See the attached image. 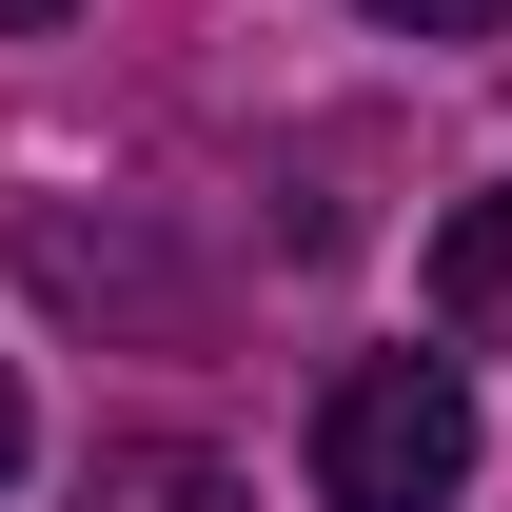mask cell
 <instances>
[{
  "instance_id": "obj_1",
  "label": "cell",
  "mask_w": 512,
  "mask_h": 512,
  "mask_svg": "<svg viewBox=\"0 0 512 512\" xmlns=\"http://www.w3.org/2000/svg\"><path fill=\"white\" fill-rule=\"evenodd\" d=\"M473 493V375L453 355H355L316 394V512H453Z\"/></svg>"
},
{
  "instance_id": "obj_2",
  "label": "cell",
  "mask_w": 512,
  "mask_h": 512,
  "mask_svg": "<svg viewBox=\"0 0 512 512\" xmlns=\"http://www.w3.org/2000/svg\"><path fill=\"white\" fill-rule=\"evenodd\" d=\"M414 296H434V335H453V355H512V178L434 217V256H414Z\"/></svg>"
},
{
  "instance_id": "obj_3",
  "label": "cell",
  "mask_w": 512,
  "mask_h": 512,
  "mask_svg": "<svg viewBox=\"0 0 512 512\" xmlns=\"http://www.w3.org/2000/svg\"><path fill=\"white\" fill-rule=\"evenodd\" d=\"M79 512H256L217 453H178V434H119L99 473H79Z\"/></svg>"
},
{
  "instance_id": "obj_4",
  "label": "cell",
  "mask_w": 512,
  "mask_h": 512,
  "mask_svg": "<svg viewBox=\"0 0 512 512\" xmlns=\"http://www.w3.org/2000/svg\"><path fill=\"white\" fill-rule=\"evenodd\" d=\"M375 20H394V40H493L512 0H375Z\"/></svg>"
},
{
  "instance_id": "obj_5",
  "label": "cell",
  "mask_w": 512,
  "mask_h": 512,
  "mask_svg": "<svg viewBox=\"0 0 512 512\" xmlns=\"http://www.w3.org/2000/svg\"><path fill=\"white\" fill-rule=\"evenodd\" d=\"M20 453H40V414H20V375H0V493H20Z\"/></svg>"
},
{
  "instance_id": "obj_6",
  "label": "cell",
  "mask_w": 512,
  "mask_h": 512,
  "mask_svg": "<svg viewBox=\"0 0 512 512\" xmlns=\"http://www.w3.org/2000/svg\"><path fill=\"white\" fill-rule=\"evenodd\" d=\"M40 20H79V0H0V40H40Z\"/></svg>"
}]
</instances>
